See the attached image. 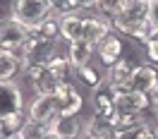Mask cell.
<instances>
[{
  "mask_svg": "<svg viewBox=\"0 0 158 139\" xmlns=\"http://www.w3.org/2000/svg\"><path fill=\"white\" fill-rule=\"evenodd\" d=\"M53 2L50 0H15L12 2V17L19 19L24 27L34 29L36 24L53 15Z\"/></svg>",
  "mask_w": 158,
  "mask_h": 139,
  "instance_id": "cell-1",
  "label": "cell"
},
{
  "mask_svg": "<svg viewBox=\"0 0 158 139\" xmlns=\"http://www.w3.org/2000/svg\"><path fill=\"white\" fill-rule=\"evenodd\" d=\"M19 55H22V65H24L22 72H27L29 67H43L58 55V41H43L31 36Z\"/></svg>",
  "mask_w": 158,
  "mask_h": 139,
  "instance_id": "cell-2",
  "label": "cell"
},
{
  "mask_svg": "<svg viewBox=\"0 0 158 139\" xmlns=\"http://www.w3.org/2000/svg\"><path fill=\"white\" fill-rule=\"evenodd\" d=\"M31 39V29L19 19L7 17L0 24V53H22L27 41Z\"/></svg>",
  "mask_w": 158,
  "mask_h": 139,
  "instance_id": "cell-3",
  "label": "cell"
},
{
  "mask_svg": "<svg viewBox=\"0 0 158 139\" xmlns=\"http://www.w3.org/2000/svg\"><path fill=\"white\" fill-rule=\"evenodd\" d=\"M148 110H153L151 99L141 91L127 89V91H118L115 94V113L120 115H134V118H144L148 115Z\"/></svg>",
  "mask_w": 158,
  "mask_h": 139,
  "instance_id": "cell-4",
  "label": "cell"
},
{
  "mask_svg": "<svg viewBox=\"0 0 158 139\" xmlns=\"http://www.w3.org/2000/svg\"><path fill=\"white\" fill-rule=\"evenodd\" d=\"M24 77H27L29 84L34 86L36 96H55L58 89L65 84V82H60L58 77L50 72L48 65H43V67H29L24 72Z\"/></svg>",
  "mask_w": 158,
  "mask_h": 139,
  "instance_id": "cell-5",
  "label": "cell"
},
{
  "mask_svg": "<svg viewBox=\"0 0 158 139\" xmlns=\"http://www.w3.org/2000/svg\"><path fill=\"white\" fill-rule=\"evenodd\" d=\"M22 110H27L24 106V94H22L17 82H0V120L17 115Z\"/></svg>",
  "mask_w": 158,
  "mask_h": 139,
  "instance_id": "cell-6",
  "label": "cell"
},
{
  "mask_svg": "<svg viewBox=\"0 0 158 139\" xmlns=\"http://www.w3.org/2000/svg\"><path fill=\"white\" fill-rule=\"evenodd\" d=\"M27 115H29V120L48 127L50 122L58 118V101H55V96H34L29 101V106H27Z\"/></svg>",
  "mask_w": 158,
  "mask_h": 139,
  "instance_id": "cell-7",
  "label": "cell"
},
{
  "mask_svg": "<svg viewBox=\"0 0 158 139\" xmlns=\"http://www.w3.org/2000/svg\"><path fill=\"white\" fill-rule=\"evenodd\" d=\"M55 101H58V115H79L84 108V96L72 82H65L58 89Z\"/></svg>",
  "mask_w": 158,
  "mask_h": 139,
  "instance_id": "cell-8",
  "label": "cell"
},
{
  "mask_svg": "<svg viewBox=\"0 0 158 139\" xmlns=\"http://www.w3.org/2000/svg\"><path fill=\"white\" fill-rule=\"evenodd\" d=\"M134 67H137V62H132L129 58H122V60H118L115 65H110V67L106 70V84L113 89V94L129 89V79H132Z\"/></svg>",
  "mask_w": 158,
  "mask_h": 139,
  "instance_id": "cell-9",
  "label": "cell"
},
{
  "mask_svg": "<svg viewBox=\"0 0 158 139\" xmlns=\"http://www.w3.org/2000/svg\"><path fill=\"white\" fill-rule=\"evenodd\" d=\"M129 89L141 91V94H156L158 91V70L151 62H139L134 72H132V79H129Z\"/></svg>",
  "mask_w": 158,
  "mask_h": 139,
  "instance_id": "cell-10",
  "label": "cell"
},
{
  "mask_svg": "<svg viewBox=\"0 0 158 139\" xmlns=\"http://www.w3.org/2000/svg\"><path fill=\"white\" fill-rule=\"evenodd\" d=\"M113 19L108 17H101V15H94V17H84V39L81 41H89L94 46H98L101 41L113 34Z\"/></svg>",
  "mask_w": 158,
  "mask_h": 139,
  "instance_id": "cell-11",
  "label": "cell"
},
{
  "mask_svg": "<svg viewBox=\"0 0 158 139\" xmlns=\"http://www.w3.org/2000/svg\"><path fill=\"white\" fill-rule=\"evenodd\" d=\"M91 106H94V115H101L106 120L115 115V94L106 82L91 91Z\"/></svg>",
  "mask_w": 158,
  "mask_h": 139,
  "instance_id": "cell-12",
  "label": "cell"
},
{
  "mask_svg": "<svg viewBox=\"0 0 158 139\" xmlns=\"http://www.w3.org/2000/svg\"><path fill=\"white\" fill-rule=\"evenodd\" d=\"M96 55L101 58V62H103L106 67L115 65L118 60L125 58V41L120 39L118 34H110V36H106V39L96 46Z\"/></svg>",
  "mask_w": 158,
  "mask_h": 139,
  "instance_id": "cell-13",
  "label": "cell"
},
{
  "mask_svg": "<svg viewBox=\"0 0 158 139\" xmlns=\"http://www.w3.org/2000/svg\"><path fill=\"white\" fill-rule=\"evenodd\" d=\"M60 39L67 43L84 39V15L81 12H67L60 17Z\"/></svg>",
  "mask_w": 158,
  "mask_h": 139,
  "instance_id": "cell-14",
  "label": "cell"
},
{
  "mask_svg": "<svg viewBox=\"0 0 158 139\" xmlns=\"http://www.w3.org/2000/svg\"><path fill=\"white\" fill-rule=\"evenodd\" d=\"M48 129H53L62 139H77L84 132V120L79 118V115H58L48 125Z\"/></svg>",
  "mask_w": 158,
  "mask_h": 139,
  "instance_id": "cell-15",
  "label": "cell"
},
{
  "mask_svg": "<svg viewBox=\"0 0 158 139\" xmlns=\"http://www.w3.org/2000/svg\"><path fill=\"white\" fill-rule=\"evenodd\" d=\"M94 55H96V46L89 43V41H74V43L67 46V60L72 62L74 70L91 65V58H94Z\"/></svg>",
  "mask_w": 158,
  "mask_h": 139,
  "instance_id": "cell-16",
  "label": "cell"
},
{
  "mask_svg": "<svg viewBox=\"0 0 158 139\" xmlns=\"http://www.w3.org/2000/svg\"><path fill=\"white\" fill-rule=\"evenodd\" d=\"M24 65L19 53H0V82H15Z\"/></svg>",
  "mask_w": 158,
  "mask_h": 139,
  "instance_id": "cell-17",
  "label": "cell"
},
{
  "mask_svg": "<svg viewBox=\"0 0 158 139\" xmlns=\"http://www.w3.org/2000/svg\"><path fill=\"white\" fill-rule=\"evenodd\" d=\"M60 17H62V15L53 12L50 17H46L41 24H36V27L31 29V36L43 39V41H58L60 39Z\"/></svg>",
  "mask_w": 158,
  "mask_h": 139,
  "instance_id": "cell-18",
  "label": "cell"
},
{
  "mask_svg": "<svg viewBox=\"0 0 158 139\" xmlns=\"http://www.w3.org/2000/svg\"><path fill=\"white\" fill-rule=\"evenodd\" d=\"M84 132H89L94 139H113V137H115L110 120L101 118V115H94V113L84 120Z\"/></svg>",
  "mask_w": 158,
  "mask_h": 139,
  "instance_id": "cell-19",
  "label": "cell"
},
{
  "mask_svg": "<svg viewBox=\"0 0 158 139\" xmlns=\"http://www.w3.org/2000/svg\"><path fill=\"white\" fill-rule=\"evenodd\" d=\"M29 120L27 110H22L17 115H10V118L0 120V139H15L19 134V129L24 127V122Z\"/></svg>",
  "mask_w": 158,
  "mask_h": 139,
  "instance_id": "cell-20",
  "label": "cell"
},
{
  "mask_svg": "<svg viewBox=\"0 0 158 139\" xmlns=\"http://www.w3.org/2000/svg\"><path fill=\"white\" fill-rule=\"evenodd\" d=\"M74 77H77L84 86H89V89L94 91L96 86H101V84L106 82V72H101V70L94 67V65H86V67L74 70Z\"/></svg>",
  "mask_w": 158,
  "mask_h": 139,
  "instance_id": "cell-21",
  "label": "cell"
},
{
  "mask_svg": "<svg viewBox=\"0 0 158 139\" xmlns=\"http://www.w3.org/2000/svg\"><path fill=\"white\" fill-rule=\"evenodd\" d=\"M48 67H50V72H53L60 82H69L72 74H74V67H72V62L67 60V55H60V53L48 62Z\"/></svg>",
  "mask_w": 158,
  "mask_h": 139,
  "instance_id": "cell-22",
  "label": "cell"
},
{
  "mask_svg": "<svg viewBox=\"0 0 158 139\" xmlns=\"http://www.w3.org/2000/svg\"><path fill=\"white\" fill-rule=\"evenodd\" d=\"M127 0H98L96 2V12L101 17H108V19H115L120 12L125 10Z\"/></svg>",
  "mask_w": 158,
  "mask_h": 139,
  "instance_id": "cell-23",
  "label": "cell"
},
{
  "mask_svg": "<svg viewBox=\"0 0 158 139\" xmlns=\"http://www.w3.org/2000/svg\"><path fill=\"white\" fill-rule=\"evenodd\" d=\"M46 129H48V127H43V125L34 122V120H27L24 127L19 129V134H17L15 139H41L43 134H46Z\"/></svg>",
  "mask_w": 158,
  "mask_h": 139,
  "instance_id": "cell-24",
  "label": "cell"
},
{
  "mask_svg": "<svg viewBox=\"0 0 158 139\" xmlns=\"http://www.w3.org/2000/svg\"><path fill=\"white\" fill-rule=\"evenodd\" d=\"M115 137L113 139H139L144 134V122L141 125H132V127H122V129H113Z\"/></svg>",
  "mask_w": 158,
  "mask_h": 139,
  "instance_id": "cell-25",
  "label": "cell"
},
{
  "mask_svg": "<svg viewBox=\"0 0 158 139\" xmlns=\"http://www.w3.org/2000/svg\"><path fill=\"white\" fill-rule=\"evenodd\" d=\"M144 53H146V58L153 62V65H158V31L153 34V39L146 41L144 43Z\"/></svg>",
  "mask_w": 158,
  "mask_h": 139,
  "instance_id": "cell-26",
  "label": "cell"
},
{
  "mask_svg": "<svg viewBox=\"0 0 158 139\" xmlns=\"http://www.w3.org/2000/svg\"><path fill=\"white\" fill-rule=\"evenodd\" d=\"M96 2L98 0H69V10L72 12H81V10H96Z\"/></svg>",
  "mask_w": 158,
  "mask_h": 139,
  "instance_id": "cell-27",
  "label": "cell"
},
{
  "mask_svg": "<svg viewBox=\"0 0 158 139\" xmlns=\"http://www.w3.org/2000/svg\"><path fill=\"white\" fill-rule=\"evenodd\" d=\"M158 118L153 115V118H148V115H144V134L139 139H153V127H156Z\"/></svg>",
  "mask_w": 158,
  "mask_h": 139,
  "instance_id": "cell-28",
  "label": "cell"
},
{
  "mask_svg": "<svg viewBox=\"0 0 158 139\" xmlns=\"http://www.w3.org/2000/svg\"><path fill=\"white\" fill-rule=\"evenodd\" d=\"M148 22H151L153 29H158V0L148 2Z\"/></svg>",
  "mask_w": 158,
  "mask_h": 139,
  "instance_id": "cell-29",
  "label": "cell"
},
{
  "mask_svg": "<svg viewBox=\"0 0 158 139\" xmlns=\"http://www.w3.org/2000/svg\"><path fill=\"white\" fill-rule=\"evenodd\" d=\"M148 99H151V106H153V115L158 118V91H156V94H151Z\"/></svg>",
  "mask_w": 158,
  "mask_h": 139,
  "instance_id": "cell-30",
  "label": "cell"
},
{
  "mask_svg": "<svg viewBox=\"0 0 158 139\" xmlns=\"http://www.w3.org/2000/svg\"><path fill=\"white\" fill-rule=\"evenodd\" d=\"M41 139H62V137H60V134H55L53 129H46V134H43Z\"/></svg>",
  "mask_w": 158,
  "mask_h": 139,
  "instance_id": "cell-31",
  "label": "cell"
},
{
  "mask_svg": "<svg viewBox=\"0 0 158 139\" xmlns=\"http://www.w3.org/2000/svg\"><path fill=\"white\" fill-rule=\"evenodd\" d=\"M77 139H94V137H91L89 132H81V134H79V137H77Z\"/></svg>",
  "mask_w": 158,
  "mask_h": 139,
  "instance_id": "cell-32",
  "label": "cell"
},
{
  "mask_svg": "<svg viewBox=\"0 0 158 139\" xmlns=\"http://www.w3.org/2000/svg\"><path fill=\"white\" fill-rule=\"evenodd\" d=\"M153 139H158V122H156V127H153Z\"/></svg>",
  "mask_w": 158,
  "mask_h": 139,
  "instance_id": "cell-33",
  "label": "cell"
},
{
  "mask_svg": "<svg viewBox=\"0 0 158 139\" xmlns=\"http://www.w3.org/2000/svg\"><path fill=\"white\" fill-rule=\"evenodd\" d=\"M137 2H151V0H137Z\"/></svg>",
  "mask_w": 158,
  "mask_h": 139,
  "instance_id": "cell-34",
  "label": "cell"
},
{
  "mask_svg": "<svg viewBox=\"0 0 158 139\" xmlns=\"http://www.w3.org/2000/svg\"><path fill=\"white\" fill-rule=\"evenodd\" d=\"M0 24H2V12H0Z\"/></svg>",
  "mask_w": 158,
  "mask_h": 139,
  "instance_id": "cell-35",
  "label": "cell"
}]
</instances>
